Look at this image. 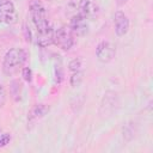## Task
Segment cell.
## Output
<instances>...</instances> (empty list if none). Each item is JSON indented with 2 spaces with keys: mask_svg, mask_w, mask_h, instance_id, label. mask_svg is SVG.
<instances>
[{
  "mask_svg": "<svg viewBox=\"0 0 153 153\" xmlns=\"http://www.w3.org/2000/svg\"><path fill=\"white\" fill-rule=\"evenodd\" d=\"M27 59V53L22 48H12L10 49L5 56L2 62V71L5 74H14L22 68Z\"/></svg>",
  "mask_w": 153,
  "mask_h": 153,
  "instance_id": "6da1fadb",
  "label": "cell"
},
{
  "mask_svg": "<svg viewBox=\"0 0 153 153\" xmlns=\"http://www.w3.org/2000/svg\"><path fill=\"white\" fill-rule=\"evenodd\" d=\"M30 16L33 22V25L36 26V30H43L50 26L48 18H47V12L43 6V4L39 0H32L30 4Z\"/></svg>",
  "mask_w": 153,
  "mask_h": 153,
  "instance_id": "7a4b0ae2",
  "label": "cell"
},
{
  "mask_svg": "<svg viewBox=\"0 0 153 153\" xmlns=\"http://www.w3.org/2000/svg\"><path fill=\"white\" fill-rule=\"evenodd\" d=\"M54 44H56L62 50H69L74 44V33L69 26H61L54 31Z\"/></svg>",
  "mask_w": 153,
  "mask_h": 153,
  "instance_id": "3957f363",
  "label": "cell"
},
{
  "mask_svg": "<svg viewBox=\"0 0 153 153\" xmlns=\"http://www.w3.org/2000/svg\"><path fill=\"white\" fill-rule=\"evenodd\" d=\"M18 20V13L14 4L11 0H0V23L6 25L16 24Z\"/></svg>",
  "mask_w": 153,
  "mask_h": 153,
  "instance_id": "277c9868",
  "label": "cell"
},
{
  "mask_svg": "<svg viewBox=\"0 0 153 153\" xmlns=\"http://www.w3.org/2000/svg\"><path fill=\"white\" fill-rule=\"evenodd\" d=\"M96 56L100 62H110L115 56V47L110 42L103 41L96 48Z\"/></svg>",
  "mask_w": 153,
  "mask_h": 153,
  "instance_id": "5b68a950",
  "label": "cell"
},
{
  "mask_svg": "<svg viewBox=\"0 0 153 153\" xmlns=\"http://www.w3.org/2000/svg\"><path fill=\"white\" fill-rule=\"evenodd\" d=\"M72 32L74 33V36H84L88 32V25L86 22V18H84L82 16L75 13L72 19H71V25H69Z\"/></svg>",
  "mask_w": 153,
  "mask_h": 153,
  "instance_id": "8992f818",
  "label": "cell"
},
{
  "mask_svg": "<svg viewBox=\"0 0 153 153\" xmlns=\"http://www.w3.org/2000/svg\"><path fill=\"white\" fill-rule=\"evenodd\" d=\"M78 14L82 16L84 18H93L98 13L97 5L91 0H80L78 4Z\"/></svg>",
  "mask_w": 153,
  "mask_h": 153,
  "instance_id": "52a82bcc",
  "label": "cell"
},
{
  "mask_svg": "<svg viewBox=\"0 0 153 153\" xmlns=\"http://www.w3.org/2000/svg\"><path fill=\"white\" fill-rule=\"evenodd\" d=\"M115 20V32L117 36H124L128 30H129V19L128 17L122 12V11H117L115 13L114 17Z\"/></svg>",
  "mask_w": 153,
  "mask_h": 153,
  "instance_id": "ba28073f",
  "label": "cell"
},
{
  "mask_svg": "<svg viewBox=\"0 0 153 153\" xmlns=\"http://www.w3.org/2000/svg\"><path fill=\"white\" fill-rule=\"evenodd\" d=\"M37 44L42 48H45L50 44H53L54 42V29L51 27V25L47 29L39 30L37 31Z\"/></svg>",
  "mask_w": 153,
  "mask_h": 153,
  "instance_id": "9c48e42d",
  "label": "cell"
},
{
  "mask_svg": "<svg viewBox=\"0 0 153 153\" xmlns=\"http://www.w3.org/2000/svg\"><path fill=\"white\" fill-rule=\"evenodd\" d=\"M48 111H49V106H47L44 104H37V105H35L30 110L29 116H27V120H29V122H33V121L43 117Z\"/></svg>",
  "mask_w": 153,
  "mask_h": 153,
  "instance_id": "30bf717a",
  "label": "cell"
},
{
  "mask_svg": "<svg viewBox=\"0 0 153 153\" xmlns=\"http://www.w3.org/2000/svg\"><path fill=\"white\" fill-rule=\"evenodd\" d=\"M82 79H84V73H82L81 71L73 72V74H72V76H71V85H72L73 87L79 86V85L81 84Z\"/></svg>",
  "mask_w": 153,
  "mask_h": 153,
  "instance_id": "8fae6325",
  "label": "cell"
},
{
  "mask_svg": "<svg viewBox=\"0 0 153 153\" xmlns=\"http://www.w3.org/2000/svg\"><path fill=\"white\" fill-rule=\"evenodd\" d=\"M81 66H82V60H81V59H79V57H76V59L72 60V61L69 62V65H68V67H69V69H71L72 72L80 71Z\"/></svg>",
  "mask_w": 153,
  "mask_h": 153,
  "instance_id": "7c38bea8",
  "label": "cell"
},
{
  "mask_svg": "<svg viewBox=\"0 0 153 153\" xmlns=\"http://www.w3.org/2000/svg\"><path fill=\"white\" fill-rule=\"evenodd\" d=\"M22 75H23V78H24V80L27 81V82H30V81L32 80V71H31L29 67H24V68L22 69Z\"/></svg>",
  "mask_w": 153,
  "mask_h": 153,
  "instance_id": "4fadbf2b",
  "label": "cell"
},
{
  "mask_svg": "<svg viewBox=\"0 0 153 153\" xmlns=\"http://www.w3.org/2000/svg\"><path fill=\"white\" fill-rule=\"evenodd\" d=\"M11 140V135L10 134H1L0 135V148L5 147Z\"/></svg>",
  "mask_w": 153,
  "mask_h": 153,
  "instance_id": "5bb4252c",
  "label": "cell"
},
{
  "mask_svg": "<svg viewBox=\"0 0 153 153\" xmlns=\"http://www.w3.org/2000/svg\"><path fill=\"white\" fill-rule=\"evenodd\" d=\"M5 99H6V92H5V87H4V85L0 82V106H2V105H4Z\"/></svg>",
  "mask_w": 153,
  "mask_h": 153,
  "instance_id": "9a60e30c",
  "label": "cell"
},
{
  "mask_svg": "<svg viewBox=\"0 0 153 153\" xmlns=\"http://www.w3.org/2000/svg\"><path fill=\"white\" fill-rule=\"evenodd\" d=\"M127 1H128V0H116L117 5H120V6H121V5H124V4L127 2Z\"/></svg>",
  "mask_w": 153,
  "mask_h": 153,
  "instance_id": "2e32d148",
  "label": "cell"
}]
</instances>
